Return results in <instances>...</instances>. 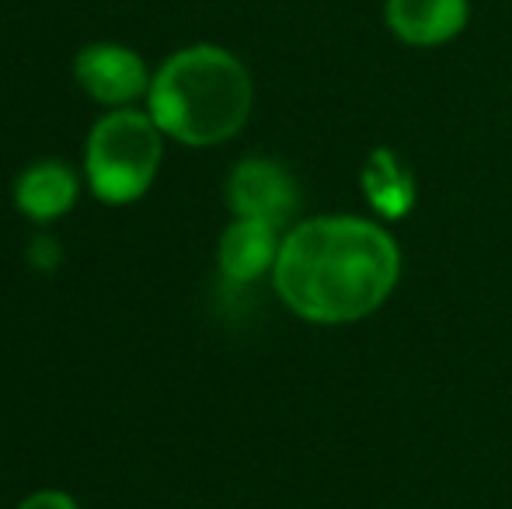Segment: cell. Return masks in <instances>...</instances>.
Segmentation results:
<instances>
[{
  "instance_id": "1",
  "label": "cell",
  "mask_w": 512,
  "mask_h": 509,
  "mask_svg": "<svg viewBox=\"0 0 512 509\" xmlns=\"http://www.w3.org/2000/svg\"><path fill=\"white\" fill-rule=\"evenodd\" d=\"M401 252L387 231L359 217L300 224L276 258V290L290 311L317 325H349L391 297Z\"/></svg>"
},
{
  "instance_id": "2",
  "label": "cell",
  "mask_w": 512,
  "mask_h": 509,
  "mask_svg": "<svg viewBox=\"0 0 512 509\" xmlns=\"http://www.w3.org/2000/svg\"><path fill=\"white\" fill-rule=\"evenodd\" d=\"M251 77L237 56L216 46H192L175 53L150 84V119L161 133L213 147L248 123Z\"/></svg>"
},
{
  "instance_id": "3",
  "label": "cell",
  "mask_w": 512,
  "mask_h": 509,
  "mask_svg": "<svg viewBox=\"0 0 512 509\" xmlns=\"http://www.w3.org/2000/svg\"><path fill=\"white\" fill-rule=\"evenodd\" d=\"M161 168V126L140 112H112L88 140V178L105 203H133Z\"/></svg>"
},
{
  "instance_id": "4",
  "label": "cell",
  "mask_w": 512,
  "mask_h": 509,
  "mask_svg": "<svg viewBox=\"0 0 512 509\" xmlns=\"http://www.w3.org/2000/svg\"><path fill=\"white\" fill-rule=\"evenodd\" d=\"M227 199L237 217L265 220V224L279 227L297 210V185H293V178L276 161L251 157V161H241L234 168L227 185Z\"/></svg>"
},
{
  "instance_id": "5",
  "label": "cell",
  "mask_w": 512,
  "mask_h": 509,
  "mask_svg": "<svg viewBox=\"0 0 512 509\" xmlns=\"http://www.w3.org/2000/svg\"><path fill=\"white\" fill-rule=\"evenodd\" d=\"M74 74L81 88L88 91L95 102L105 105H126L147 91V70L143 60L126 46H112V42H98L88 46L74 63Z\"/></svg>"
},
{
  "instance_id": "6",
  "label": "cell",
  "mask_w": 512,
  "mask_h": 509,
  "mask_svg": "<svg viewBox=\"0 0 512 509\" xmlns=\"http://www.w3.org/2000/svg\"><path fill=\"white\" fill-rule=\"evenodd\" d=\"M467 0H387V28L408 46H443L467 25Z\"/></svg>"
},
{
  "instance_id": "7",
  "label": "cell",
  "mask_w": 512,
  "mask_h": 509,
  "mask_svg": "<svg viewBox=\"0 0 512 509\" xmlns=\"http://www.w3.org/2000/svg\"><path fill=\"white\" fill-rule=\"evenodd\" d=\"M279 241L276 227L265 224V220L237 217V224L227 227L220 241V269L234 283H251V279L262 276L269 265H276L279 258Z\"/></svg>"
},
{
  "instance_id": "8",
  "label": "cell",
  "mask_w": 512,
  "mask_h": 509,
  "mask_svg": "<svg viewBox=\"0 0 512 509\" xmlns=\"http://www.w3.org/2000/svg\"><path fill=\"white\" fill-rule=\"evenodd\" d=\"M77 199V178L67 164L42 161L32 164L14 185V203L25 217L32 220H56L74 206Z\"/></svg>"
},
{
  "instance_id": "9",
  "label": "cell",
  "mask_w": 512,
  "mask_h": 509,
  "mask_svg": "<svg viewBox=\"0 0 512 509\" xmlns=\"http://www.w3.org/2000/svg\"><path fill=\"white\" fill-rule=\"evenodd\" d=\"M363 192L366 199L373 203V210L380 213V217L387 220H401L408 217V210L415 206V178H411V171L405 168V161H401L394 150L380 147L370 154V161H366L363 168Z\"/></svg>"
},
{
  "instance_id": "10",
  "label": "cell",
  "mask_w": 512,
  "mask_h": 509,
  "mask_svg": "<svg viewBox=\"0 0 512 509\" xmlns=\"http://www.w3.org/2000/svg\"><path fill=\"white\" fill-rule=\"evenodd\" d=\"M18 509H81L70 496H63V492H35L32 499H25Z\"/></svg>"
},
{
  "instance_id": "11",
  "label": "cell",
  "mask_w": 512,
  "mask_h": 509,
  "mask_svg": "<svg viewBox=\"0 0 512 509\" xmlns=\"http://www.w3.org/2000/svg\"><path fill=\"white\" fill-rule=\"evenodd\" d=\"M32 262L39 265V269H53V265L60 262V248H56L53 241L39 238V241H35V248H32Z\"/></svg>"
}]
</instances>
